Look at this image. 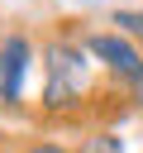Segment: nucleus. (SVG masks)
<instances>
[{"instance_id":"obj_2","label":"nucleus","mask_w":143,"mask_h":153,"mask_svg":"<svg viewBox=\"0 0 143 153\" xmlns=\"http://www.w3.org/2000/svg\"><path fill=\"white\" fill-rule=\"evenodd\" d=\"M81 43H86V53L95 57V67L110 81L129 86L143 100V48L133 38H124L119 29H81Z\"/></svg>"},{"instance_id":"obj_5","label":"nucleus","mask_w":143,"mask_h":153,"mask_svg":"<svg viewBox=\"0 0 143 153\" xmlns=\"http://www.w3.org/2000/svg\"><path fill=\"white\" fill-rule=\"evenodd\" d=\"M110 24H114L124 38H133V43L143 48V10H114V14H110Z\"/></svg>"},{"instance_id":"obj_1","label":"nucleus","mask_w":143,"mask_h":153,"mask_svg":"<svg viewBox=\"0 0 143 153\" xmlns=\"http://www.w3.org/2000/svg\"><path fill=\"white\" fill-rule=\"evenodd\" d=\"M43 62V96L38 110L43 115H81L95 86V57L86 53L81 33H52L38 48Z\"/></svg>"},{"instance_id":"obj_6","label":"nucleus","mask_w":143,"mask_h":153,"mask_svg":"<svg viewBox=\"0 0 143 153\" xmlns=\"http://www.w3.org/2000/svg\"><path fill=\"white\" fill-rule=\"evenodd\" d=\"M14 153H72L67 143H57V139H29L24 148H14Z\"/></svg>"},{"instance_id":"obj_4","label":"nucleus","mask_w":143,"mask_h":153,"mask_svg":"<svg viewBox=\"0 0 143 153\" xmlns=\"http://www.w3.org/2000/svg\"><path fill=\"white\" fill-rule=\"evenodd\" d=\"M76 153H124V139H119L114 129H91V134L76 143Z\"/></svg>"},{"instance_id":"obj_3","label":"nucleus","mask_w":143,"mask_h":153,"mask_svg":"<svg viewBox=\"0 0 143 153\" xmlns=\"http://www.w3.org/2000/svg\"><path fill=\"white\" fill-rule=\"evenodd\" d=\"M38 62V43L29 33H5L0 38V105H19L24 76Z\"/></svg>"}]
</instances>
